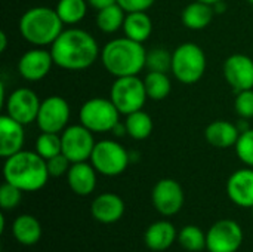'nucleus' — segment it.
Here are the masks:
<instances>
[{
	"label": "nucleus",
	"mask_w": 253,
	"mask_h": 252,
	"mask_svg": "<svg viewBox=\"0 0 253 252\" xmlns=\"http://www.w3.org/2000/svg\"><path fill=\"white\" fill-rule=\"evenodd\" d=\"M50 53L55 65L73 71L90 67L101 55L92 34L80 28L64 30L50 45Z\"/></svg>",
	"instance_id": "obj_1"
},
{
	"label": "nucleus",
	"mask_w": 253,
	"mask_h": 252,
	"mask_svg": "<svg viewBox=\"0 0 253 252\" xmlns=\"http://www.w3.org/2000/svg\"><path fill=\"white\" fill-rule=\"evenodd\" d=\"M4 181L18 187L22 192H37L47 183L49 171L46 160L37 151L21 150L4 159L3 165Z\"/></svg>",
	"instance_id": "obj_2"
},
{
	"label": "nucleus",
	"mask_w": 253,
	"mask_h": 252,
	"mask_svg": "<svg viewBox=\"0 0 253 252\" xmlns=\"http://www.w3.org/2000/svg\"><path fill=\"white\" fill-rule=\"evenodd\" d=\"M102 65L114 77L138 76L147 65V50L142 43L129 37L110 40L101 50Z\"/></svg>",
	"instance_id": "obj_3"
},
{
	"label": "nucleus",
	"mask_w": 253,
	"mask_h": 252,
	"mask_svg": "<svg viewBox=\"0 0 253 252\" xmlns=\"http://www.w3.org/2000/svg\"><path fill=\"white\" fill-rule=\"evenodd\" d=\"M18 27L21 36L28 43L39 48L52 45L64 31V22L56 10L44 6H36L25 10L19 18Z\"/></svg>",
	"instance_id": "obj_4"
},
{
	"label": "nucleus",
	"mask_w": 253,
	"mask_h": 252,
	"mask_svg": "<svg viewBox=\"0 0 253 252\" xmlns=\"http://www.w3.org/2000/svg\"><path fill=\"white\" fill-rule=\"evenodd\" d=\"M206 70V55L196 43H182L172 53L170 71L184 85L197 83Z\"/></svg>",
	"instance_id": "obj_5"
},
{
	"label": "nucleus",
	"mask_w": 253,
	"mask_h": 252,
	"mask_svg": "<svg viewBox=\"0 0 253 252\" xmlns=\"http://www.w3.org/2000/svg\"><path fill=\"white\" fill-rule=\"evenodd\" d=\"M147 92L144 80H141L138 76H123L116 77L110 100L116 105V108L120 111V114H130L133 111L142 110L145 101H147Z\"/></svg>",
	"instance_id": "obj_6"
},
{
	"label": "nucleus",
	"mask_w": 253,
	"mask_h": 252,
	"mask_svg": "<svg viewBox=\"0 0 253 252\" xmlns=\"http://www.w3.org/2000/svg\"><path fill=\"white\" fill-rule=\"evenodd\" d=\"M120 111L116 108L111 100L92 98L87 100L79 111L80 123L92 132H110L119 123Z\"/></svg>",
	"instance_id": "obj_7"
},
{
	"label": "nucleus",
	"mask_w": 253,
	"mask_h": 252,
	"mask_svg": "<svg viewBox=\"0 0 253 252\" xmlns=\"http://www.w3.org/2000/svg\"><path fill=\"white\" fill-rule=\"evenodd\" d=\"M89 160L96 172L107 177H116L126 171L130 157L122 144L113 140H102L95 144Z\"/></svg>",
	"instance_id": "obj_8"
},
{
	"label": "nucleus",
	"mask_w": 253,
	"mask_h": 252,
	"mask_svg": "<svg viewBox=\"0 0 253 252\" xmlns=\"http://www.w3.org/2000/svg\"><path fill=\"white\" fill-rule=\"evenodd\" d=\"M62 141V153L71 160V163L86 162L90 159L92 151L95 149L93 132L80 125L68 126L61 134Z\"/></svg>",
	"instance_id": "obj_9"
},
{
	"label": "nucleus",
	"mask_w": 253,
	"mask_h": 252,
	"mask_svg": "<svg viewBox=\"0 0 253 252\" xmlns=\"http://www.w3.org/2000/svg\"><path fill=\"white\" fill-rule=\"evenodd\" d=\"M243 244V230L234 220H219L206 232L209 252H237Z\"/></svg>",
	"instance_id": "obj_10"
},
{
	"label": "nucleus",
	"mask_w": 253,
	"mask_h": 252,
	"mask_svg": "<svg viewBox=\"0 0 253 252\" xmlns=\"http://www.w3.org/2000/svg\"><path fill=\"white\" fill-rule=\"evenodd\" d=\"M68 120H70V105L62 97L52 95L42 101L36 119L42 132L59 134L65 129Z\"/></svg>",
	"instance_id": "obj_11"
},
{
	"label": "nucleus",
	"mask_w": 253,
	"mask_h": 252,
	"mask_svg": "<svg viewBox=\"0 0 253 252\" xmlns=\"http://www.w3.org/2000/svg\"><path fill=\"white\" fill-rule=\"evenodd\" d=\"M40 104L42 101L39 100L34 91L28 88H19L7 97L4 107H6V114H9L12 119L18 120L25 126L37 119Z\"/></svg>",
	"instance_id": "obj_12"
},
{
	"label": "nucleus",
	"mask_w": 253,
	"mask_h": 252,
	"mask_svg": "<svg viewBox=\"0 0 253 252\" xmlns=\"http://www.w3.org/2000/svg\"><path fill=\"white\" fill-rule=\"evenodd\" d=\"M184 199L185 198L181 184L172 178H163L157 181L151 193L154 208L165 217L178 214L184 206Z\"/></svg>",
	"instance_id": "obj_13"
},
{
	"label": "nucleus",
	"mask_w": 253,
	"mask_h": 252,
	"mask_svg": "<svg viewBox=\"0 0 253 252\" xmlns=\"http://www.w3.org/2000/svg\"><path fill=\"white\" fill-rule=\"evenodd\" d=\"M224 77L236 91L253 89V59L243 53H234L224 62Z\"/></svg>",
	"instance_id": "obj_14"
},
{
	"label": "nucleus",
	"mask_w": 253,
	"mask_h": 252,
	"mask_svg": "<svg viewBox=\"0 0 253 252\" xmlns=\"http://www.w3.org/2000/svg\"><path fill=\"white\" fill-rule=\"evenodd\" d=\"M53 58L50 50L44 49H31L25 52L18 61L19 74L30 82H37L46 77L53 65Z\"/></svg>",
	"instance_id": "obj_15"
},
{
	"label": "nucleus",
	"mask_w": 253,
	"mask_h": 252,
	"mask_svg": "<svg viewBox=\"0 0 253 252\" xmlns=\"http://www.w3.org/2000/svg\"><path fill=\"white\" fill-rule=\"evenodd\" d=\"M227 193L233 203L242 208H253V169L245 168L231 174Z\"/></svg>",
	"instance_id": "obj_16"
},
{
	"label": "nucleus",
	"mask_w": 253,
	"mask_h": 252,
	"mask_svg": "<svg viewBox=\"0 0 253 252\" xmlns=\"http://www.w3.org/2000/svg\"><path fill=\"white\" fill-rule=\"evenodd\" d=\"M25 140L24 125L9 114L0 116V156L7 159L22 150Z\"/></svg>",
	"instance_id": "obj_17"
},
{
	"label": "nucleus",
	"mask_w": 253,
	"mask_h": 252,
	"mask_svg": "<svg viewBox=\"0 0 253 252\" xmlns=\"http://www.w3.org/2000/svg\"><path fill=\"white\" fill-rule=\"evenodd\" d=\"M90 214L101 224H114L125 214V202L116 193H102L93 199Z\"/></svg>",
	"instance_id": "obj_18"
},
{
	"label": "nucleus",
	"mask_w": 253,
	"mask_h": 252,
	"mask_svg": "<svg viewBox=\"0 0 253 252\" xmlns=\"http://www.w3.org/2000/svg\"><path fill=\"white\" fill-rule=\"evenodd\" d=\"M67 183L76 195L89 196L96 187V169L87 162L73 163L67 174Z\"/></svg>",
	"instance_id": "obj_19"
},
{
	"label": "nucleus",
	"mask_w": 253,
	"mask_h": 252,
	"mask_svg": "<svg viewBox=\"0 0 253 252\" xmlns=\"http://www.w3.org/2000/svg\"><path fill=\"white\" fill-rule=\"evenodd\" d=\"M178 233L172 223L169 221H156L153 223L144 235L145 245L151 251H166L176 241Z\"/></svg>",
	"instance_id": "obj_20"
},
{
	"label": "nucleus",
	"mask_w": 253,
	"mask_h": 252,
	"mask_svg": "<svg viewBox=\"0 0 253 252\" xmlns=\"http://www.w3.org/2000/svg\"><path fill=\"white\" fill-rule=\"evenodd\" d=\"M206 141L218 149H228L236 146L239 137H240V129L237 125L227 122V120H215L212 122L206 131H205Z\"/></svg>",
	"instance_id": "obj_21"
},
{
	"label": "nucleus",
	"mask_w": 253,
	"mask_h": 252,
	"mask_svg": "<svg viewBox=\"0 0 253 252\" xmlns=\"http://www.w3.org/2000/svg\"><path fill=\"white\" fill-rule=\"evenodd\" d=\"M12 235L21 245L31 247L36 245L42 238V226L39 220L33 215L24 214L15 218L12 224Z\"/></svg>",
	"instance_id": "obj_22"
},
{
	"label": "nucleus",
	"mask_w": 253,
	"mask_h": 252,
	"mask_svg": "<svg viewBox=\"0 0 253 252\" xmlns=\"http://www.w3.org/2000/svg\"><path fill=\"white\" fill-rule=\"evenodd\" d=\"M213 15L215 9L212 4L196 0L182 10V24L190 30H203L212 22Z\"/></svg>",
	"instance_id": "obj_23"
},
{
	"label": "nucleus",
	"mask_w": 253,
	"mask_h": 252,
	"mask_svg": "<svg viewBox=\"0 0 253 252\" xmlns=\"http://www.w3.org/2000/svg\"><path fill=\"white\" fill-rule=\"evenodd\" d=\"M123 31L125 36L144 43L153 31V22L151 18L145 13V12H130L126 13L125 22H123Z\"/></svg>",
	"instance_id": "obj_24"
},
{
	"label": "nucleus",
	"mask_w": 253,
	"mask_h": 252,
	"mask_svg": "<svg viewBox=\"0 0 253 252\" xmlns=\"http://www.w3.org/2000/svg\"><path fill=\"white\" fill-rule=\"evenodd\" d=\"M125 125H126V131H127L126 134L129 137H132L133 140H138V141L148 138L151 135L153 126H154L151 116L142 110H138V111L127 114Z\"/></svg>",
	"instance_id": "obj_25"
},
{
	"label": "nucleus",
	"mask_w": 253,
	"mask_h": 252,
	"mask_svg": "<svg viewBox=\"0 0 253 252\" xmlns=\"http://www.w3.org/2000/svg\"><path fill=\"white\" fill-rule=\"evenodd\" d=\"M126 18V12L117 4L107 6L96 13V25L102 33L111 34L116 33L119 28H123V22Z\"/></svg>",
	"instance_id": "obj_26"
},
{
	"label": "nucleus",
	"mask_w": 253,
	"mask_h": 252,
	"mask_svg": "<svg viewBox=\"0 0 253 252\" xmlns=\"http://www.w3.org/2000/svg\"><path fill=\"white\" fill-rule=\"evenodd\" d=\"M144 85H145L147 97L154 101L165 100L172 89L170 79L166 76V73L162 71H150L144 79Z\"/></svg>",
	"instance_id": "obj_27"
},
{
	"label": "nucleus",
	"mask_w": 253,
	"mask_h": 252,
	"mask_svg": "<svg viewBox=\"0 0 253 252\" xmlns=\"http://www.w3.org/2000/svg\"><path fill=\"white\" fill-rule=\"evenodd\" d=\"M55 10L64 24L74 25L84 18L87 0H59Z\"/></svg>",
	"instance_id": "obj_28"
},
{
	"label": "nucleus",
	"mask_w": 253,
	"mask_h": 252,
	"mask_svg": "<svg viewBox=\"0 0 253 252\" xmlns=\"http://www.w3.org/2000/svg\"><path fill=\"white\" fill-rule=\"evenodd\" d=\"M179 245L190 252H199L206 248V233L197 226H185L178 233Z\"/></svg>",
	"instance_id": "obj_29"
},
{
	"label": "nucleus",
	"mask_w": 253,
	"mask_h": 252,
	"mask_svg": "<svg viewBox=\"0 0 253 252\" xmlns=\"http://www.w3.org/2000/svg\"><path fill=\"white\" fill-rule=\"evenodd\" d=\"M36 151L44 159H50L59 153H62V141L61 135L55 132H42L36 141Z\"/></svg>",
	"instance_id": "obj_30"
},
{
	"label": "nucleus",
	"mask_w": 253,
	"mask_h": 252,
	"mask_svg": "<svg viewBox=\"0 0 253 252\" xmlns=\"http://www.w3.org/2000/svg\"><path fill=\"white\" fill-rule=\"evenodd\" d=\"M234 147H236L239 159L245 165L253 168V128L240 132V137Z\"/></svg>",
	"instance_id": "obj_31"
},
{
	"label": "nucleus",
	"mask_w": 253,
	"mask_h": 252,
	"mask_svg": "<svg viewBox=\"0 0 253 252\" xmlns=\"http://www.w3.org/2000/svg\"><path fill=\"white\" fill-rule=\"evenodd\" d=\"M150 71H162L166 73L172 67V55L165 49H154L147 52V65Z\"/></svg>",
	"instance_id": "obj_32"
},
{
	"label": "nucleus",
	"mask_w": 253,
	"mask_h": 252,
	"mask_svg": "<svg viewBox=\"0 0 253 252\" xmlns=\"http://www.w3.org/2000/svg\"><path fill=\"white\" fill-rule=\"evenodd\" d=\"M22 193L24 192L19 190L18 187L4 181L0 187V206H1V209L3 211L15 209L22 199Z\"/></svg>",
	"instance_id": "obj_33"
},
{
	"label": "nucleus",
	"mask_w": 253,
	"mask_h": 252,
	"mask_svg": "<svg viewBox=\"0 0 253 252\" xmlns=\"http://www.w3.org/2000/svg\"><path fill=\"white\" fill-rule=\"evenodd\" d=\"M236 113L242 119H252L253 117V89H246L237 92L234 101Z\"/></svg>",
	"instance_id": "obj_34"
},
{
	"label": "nucleus",
	"mask_w": 253,
	"mask_h": 252,
	"mask_svg": "<svg viewBox=\"0 0 253 252\" xmlns=\"http://www.w3.org/2000/svg\"><path fill=\"white\" fill-rule=\"evenodd\" d=\"M46 165H47V171H49L50 177H62V175L68 174L73 163L64 153H59V154L47 159Z\"/></svg>",
	"instance_id": "obj_35"
},
{
	"label": "nucleus",
	"mask_w": 253,
	"mask_h": 252,
	"mask_svg": "<svg viewBox=\"0 0 253 252\" xmlns=\"http://www.w3.org/2000/svg\"><path fill=\"white\" fill-rule=\"evenodd\" d=\"M156 0H117V4L126 12H145L148 10Z\"/></svg>",
	"instance_id": "obj_36"
},
{
	"label": "nucleus",
	"mask_w": 253,
	"mask_h": 252,
	"mask_svg": "<svg viewBox=\"0 0 253 252\" xmlns=\"http://www.w3.org/2000/svg\"><path fill=\"white\" fill-rule=\"evenodd\" d=\"M87 3L92 7H95L96 10H101V9H104L107 6H111V4L117 3V0H87Z\"/></svg>",
	"instance_id": "obj_37"
},
{
	"label": "nucleus",
	"mask_w": 253,
	"mask_h": 252,
	"mask_svg": "<svg viewBox=\"0 0 253 252\" xmlns=\"http://www.w3.org/2000/svg\"><path fill=\"white\" fill-rule=\"evenodd\" d=\"M6 46H7V36L6 33H0V52H4L6 50Z\"/></svg>",
	"instance_id": "obj_38"
},
{
	"label": "nucleus",
	"mask_w": 253,
	"mask_h": 252,
	"mask_svg": "<svg viewBox=\"0 0 253 252\" xmlns=\"http://www.w3.org/2000/svg\"><path fill=\"white\" fill-rule=\"evenodd\" d=\"M199 1H203V3H208V4H216L218 1H222V0H199Z\"/></svg>",
	"instance_id": "obj_39"
},
{
	"label": "nucleus",
	"mask_w": 253,
	"mask_h": 252,
	"mask_svg": "<svg viewBox=\"0 0 253 252\" xmlns=\"http://www.w3.org/2000/svg\"><path fill=\"white\" fill-rule=\"evenodd\" d=\"M248 1H249V3H251V4H253V0H248Z\"/></svg>",
	"instance_id": "obj_40"
},
{
	"label": "nucleus",
	"mask_w": 253,
	"mask_h": 252,
	"mask_svg": "<svg viewBox=\"0 0 253 252\" xmlns=\"http://www.w3.org/2000/svg\"><path fill=\"white\" fill-rule=\"evenodd\" d=\"M252 211H253V208H252Z\"/></svg>",
	"instance_id": "obj_41"
}]
</instances>
